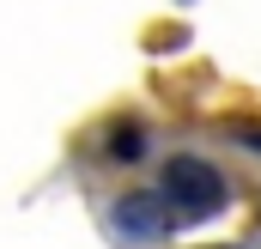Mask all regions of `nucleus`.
<instances>
[{
    "label": "nucleus",
    "instance_id": "obj_1",
    "mask_svg": "<svg viewBox=\"0 0 261 249\" xmlns=\"http://www.w3.org/2000/svg\"><path fill=\"white\" fill-rule=\"evenodd\" d=\"M158 194H164V207H170L182 225H200V219H213V213L231 207L225 170H219L213 158H200V152H170L164 170H158Z\"/></svg>",
    "mask_w": 261,
    "mask_h": 249
},
{
    "label": "nucleus",
    "instance_id": "obj_2",
    "mask_svg": "<svg viewBox=\"0 0 261 249\" xmlns=\"http://www.w3.org/2000/svg\"><path fill=\"white\" fill-rule=\"evenodd\" d=\"M182 219L164 207V194L158 188H128V194H116V207H110V231L122 237V243H164L170 231H176Z\"/></svg>",
    "mask_w": 261,
    "mask_h": 249
},
{
    "label": "nucleus",
    "instance_id": "obj_3",
    "mask_svg": "<svg viewBox=\"0 0 261 249\" xmlns=\"http://www.w3.org/2000/svg\"><path fill=\"white\" fill-rule=\"evenodd\" d=\"M91 158H103V164H140L146 152H152V134L140 116H103V122L91 128Z\"/></svg>",
    "mask_w": 261,
    "mask_h": 249
},
{
    "label": "nucleus",
    "instance_id": "obj_4",
    "mask_svg": "<svg viewBox=\"0 0 261 249\" xmlns=\"http://www.w3.org/2000/svg\"><path fill=\"white\" fill-rule=\"evenodd\" d=\"M237 140H243V152H255V158H261V122H243V128H237Z\"/></svg>",
    "mask_w": 261,
    "mask_h": 249
}]
</instances>
